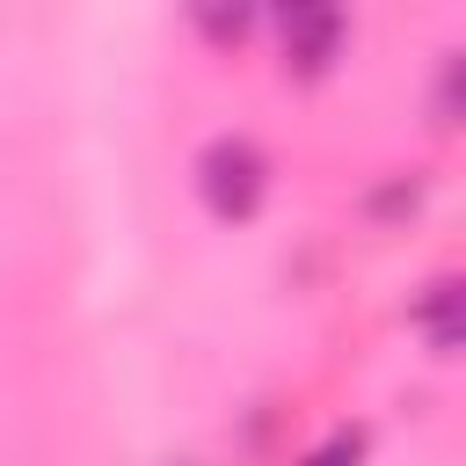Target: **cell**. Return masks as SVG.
Returning a JSON list of instances; mask_svg holds the SVG:
<instances>
[{"mask_svg":"<svg viewBox=\"0 0 466 466\" xmlns=\"http://www.w3.org/2000/svg\"><path fill=\"white\" fill-rule=\"evenodd\" d=\"M197 189H204L211 218H226V226L255 218V211H262V197H269V160H262V146H255V138H240V131L211 138V146L197 153Z\"/></svg>","mask_w":466,"mask_h":466,"instance_id":"obj_1","label":"cell"},{"mask_svg":"<svg viewBox=\"0 0 466 466\" xmlns=\"http://www.w3.org/2000/svg\"><path fill=\"white\" fill-rule=\"evenodd\" d=\"M342 15L335 7H291L284 22H277V44H284V73H299V80H320L335 58H342Z\"/></svg>","mask_w":466,"mask_h":466,"instance_id":"obj_2","label":"cell"},{"mask_svg":"<svg viewBox=\"0 0 466 466\" xmlns=\"http://www.w3.org/2000/svg\"><path fill=\"white\" fill-rule=\"evenodd\" d=\"M415 328L430 335V350H437V357H451V350H459V284H451V277H437V284H430V299L415 306Z\"/></svg>","mask_w":466,"mask_h":466,"instance_id":"obj_3","label":"cell"},{"mask_svg":"<svg viewBox=\"0 0 466 466\" xmlns=\"http://www.w3.org/2000/svg\"><path fill=\"white\" fill-rule=\"evenodd\" d=\"M357 459H364V430H328L299 466H357Z\"/></svg>","mask_w":466,"mask_h":466,"instance_id":"obj_4","label":"cell"},{"mask_svg":"<svg viewBox=\"0 0 466 466\" xmlns=\"http://www.w3.org/2000/svg\"><path fill=\"white\" fill-rule=\"evenodd\" d=\"M204 29H211V36H240V29H248V15H204Z\"/></svg>","mask_w":466,"mask_h":466,"instance_id":"obj_5","label":"cell"}]
</instances>
